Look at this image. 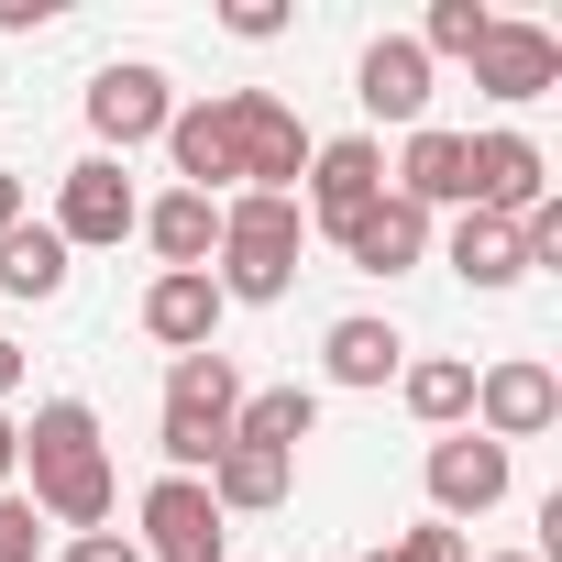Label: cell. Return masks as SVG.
<instances>
[{
  "label": "cell",
  "instance_id": "6da1fadb",
  "mask_svg": "<svg viewBox=\"0 0 562 562\" xmlns=\"http://www.w3.org/2000/svg\"><path fill=\"white\" fill-rule=\"evenodd\" d=\"M23 474H34V518H56V529H111V507H122L111 441H100V408H89V397H45V408H34Z\"/></svg>",
  "mask_w": 562,
  "mask_h": 562
},
{
  "label": "cell",
  "instance_id": "7a4b0ae2",
  "mask_svg": "<svg viewBox=\"0 0 562 562\" xmlns=\"http://www.w3.org/2000/svg\"><path fill=\"white\" fill-rule=\"evenodd\" d=\"M299 243H310V210L299 199H276V188L221 199V254H210L221 310H276V299L299 288Z\"/></svg>",
  "mask_w": 562,
  "mask_h": 562
},
{
  "label": "cell",
  "instance_id": "3957f363",
  "mask_svg": "<svg viewBox=\"0 0 562 562\" xmlns=\"http://www.w3.org/2000/svg\"><path fill=\"white\" fill-rule=\"evenodd\" d=\"M221 111H232V166H243V188L299 199V177H310V122L276 100V89H221ZM243 188H232V199H243Z\"/></svg>",
  "mask_w": 562,
  "mask_h": 562
},
{
  "label": "cell",
  "instance_id": "277c9868",
  "mask_svg": "<svg viewBox=\"0 0 562 562\" xmlns=\"http://www.w3.org/2000/svg\"><path fill=\"white\" fill-rule=\"evenodd\" d=\"M166 122H177L166 67L122 56V67H100V78H89V133H100V155H111V166H122L133 144H166Z\"/></svg>",
  "mask_w": 562,
  "mask_h": 562
},
{
  "label": "cell",
  "instance_id": "5b68a950",
  "mask_svg": "<svg viewBox=\"0 0 562 562\" xmlns=\"http://www.w3.org/2000/svg\"><path fill=\"white\" fill-rule=\"evenodd\" d=\"M463 67H474V89H485V100L529 111V100H551V89H562V34H551V23H507V12H496V23H485V45H474Z\"/></svg>",
  "mask_w": 562,
  "mask_h": 562
},
{
  "label": "cell",
  "instance_id": "8992f818",
  "mask_svg": "<svg viewBox=\"0 0 562 562\" xmlns=\"http://www.w3.org/2000/svg\"><path fill=\"white\" fill-rule=\"evenodd\" d=\"M463 188H474L463 210L518 221V210H540V199H551V155H540L529 133H507V122H496V133H463Z\"/></svg>",
  "mask_w": 562,
  "mask_h": 562
},
{
  "label": "cell",
  "instance_id": "52a82bcc",
  "mask_svg": "<svg viewBox=\"0 0 562 562\" xmlns=\"http://www.w3.org/2000/svg\"><path fill=\"white\" fill-rule=\"evenodd\" d=\"M375 199H386V144H375V133H331V144H310V177H299L310 232H342V221L375 210Z\"/></svg>",
  "mask_w": 562,
  "mask_h": 562
},
{
  "label": "cell",
  "instance_id": "ba28073f",
  "mask_svg": "<svg viewBox=\"0 0 562 562\" xmlns=\"http://www.w3.org/2000/svg\"><path fill=\"white\" fill-rule=\"evenodd\" d=\"M562 419V375L540 364V353H507V364H485L474 375V430L507 452V441H540Z\"/></svg>",
  "mask_w": 562,
  "mask_h": 562
},
{
  "label": "cell",
  "instance_id": "9c48e42d",
  "mask_svg": "<svg viewBox=\"0 0 562 562\" xmlns=\"http://www.w3.org/2000/svg\"><path fill=\"white\" fill-rule=\"evenodd\" d=\"M419 474H430V518H441V529H452V518H485V507H507V485H518V463H507L485 430H441Z\"/></svg>",
  "mask_w": 562,
  "mask_h": 562
},
{
  "label": "cell",
  "instance_id": "30bf717a",
  "mask_svg": "<svg viewBox=\"0 0 562 562\" xmlns=\"http://www.w3.org/2000/svg\"><path fill=\"white\" fill-rule=\"evenodd\" d=\"M221 540H232V518L210 507V485L199 474H155L144 485V562H221Z\"/></svg>",
  "mask_w": 562,
  "mask_h": 562
},
{
  "label": "cell",
  "instance_id": "8fae6325",
  "mask_svg": "<svg viewBox=\"0 0 562 562\" xmlns=\"http://www.w3.org/2000/svg\"><path fill=\"white\" fill-rule=\"evenodd\" d=\"M144 221V199H133V177L111 166V155H78L67 177H56V243L67 254H89V243H122Z\"/></svg>",
  "mask_w": 562,
  "mask_h": 562
},
{
  "label": "cell",
  "instance_id": "7c38bea8",
  "mask_svg": "<svg viewBox=\"0 0 562 562\" xmlns=\"http://www.w3.org/2000/svg\"><path fill=\"white\" fill-rule=\"evenodd\" d=\"M331 243H342V265H353V276H408V265H430V210H408V199L386 188V199H375V210H353Z\"/></svg>",
  "mask_w": 562,
  "mask_h": 562
},
{
  "label": "cell",
  "instance_id": "4fadbf2b",
  "mask_svg": "<svg viewBox=\"0 0 562 562\" xmlns=\"http://www.w3.org/2000/svg\"><path fill=\"white\" fill-rule=\"evenodd\" d=\"M353 100H364L375 122H408V133H419V122H430V56H419L408 34H375L364 67H353Z\"/></svg>",
  "mask_w": 562,
  "mask_h": 562
},
{
  "label": "cell",
  "instance_id": "5bb4252c",
  "mask_svg": "<svg viewBox=\"0 0 562 562\" xmlns=\"http://www.w3.org/2000/svg\"><path fill=\"white\" fill-rule=\"evenodd\" d=\"M166 166H177V188H199V199L243 188V166H232V111H221V100H177V122H166Z\"/></svg>",
  "mask_w": 562,
  "mask_h": 562
},
{
  "label": "cell",
  "instance_id": "9a60e30c",
  "mask_svg": "<svg viewBox=\"0 0 562 562\" xmlns=\"http://www.w3.org/2000/svg\"><path fill=\"white\" fill-rule=\"evenodd\" d=\"M133 232L155 243V276H199V265L221 254V199L166 188V199H144V221H133Z\"/></svg>",
  "mask_w": 562,
  "mask_h": 562
},
{
  "label": "cell",
  "instance_id": "2e32d148",
  "mask_svg": "<svg viewBox=\"0 0 562 562\" xmlns=\"http://www.w3.org/2000/svg\"><path fill=\"white\" fill-rule=\"evenodd\" d=\"M144 331L166 342V364L221 342V288H210V265H199V276H155V288H144Z\"/></svg>",
  "mask_w": 562,
  "mask_h": 562
},
{
  "label": "cell",
  "instance_id": "e0dca14e",
  "mask_svg": "<svg viewBox=\"0 0 562 562\" xmlns=\"http://www.w3.org/2000/svg\"><path fill=\"white\" fill-rule=\"evenodd\" d=\"M232 408H243V364H232L221 342L166 364V419H188V430H221V441H232Z\"/></svg>",
  "mask_w": 562,
  "mask_h": 562
},
{
  "label": "cell",
  "instance_id": "ac0fdd59",
  "mask_svg": "<svg viewBox=\"0 0 562 562\" xmlns=\"http://www.w3.org/2000/svg\"><path fill=\"white\" fill-rule=\"evenodd\" d=\"M199 485H210V507H221V518H265V507H288L299 463H288V452H254V441H221V463H210Z\"/></svg>",
  "mask_w": 562,
  "mask_h": 562
},
{
  "label": "cell",
  "instance_id": "d6986e66",
  "mask_svg": "<svg viewBox=\"0 0 562 562\" xmlns=\"http://www.w3.org/2000/svg\"><path fill=\"white\" fill-rule=\"evenodd\" d=\"M386 188H397L408 210H463V199H474V188H463V133L419 122V133H408V155L386 166Z\"/></svg>",
  "mask_w": 562,
  "mask_h": 562
},
{
  "label": "cell",
  "instance_id": "ffe728a7",
  "mask_svg": "<svg viewBox=\"0 0 562 562\" xmlns=\"http://www.w3.org/2000/svg\"><path fill=\"white\" fill-rule=\"evenodd\" d=\"M310 430H321V386H243V408H232V441L288 452V463H299Z\"/></svg>",
  "mask_w": 562,
  "mask_h": 562
},
{
  "label": "cell",
  "instance_id": "44dd1931",
  "mask_svg": "<svg viewBox=\"0 0 562 562\" xmlns=\"http://www.w3.org/2000/svg\"><path fill=\"white\" fill-rule=\"evenodd\" d=\"M397 364H408L397 321H364V310H353V321H331V331H321V375H331V386H386Z\"/></svg>",
  "mask_w": 562,
  "mask_h": 562
},
{
  "label": "cell",
  "instance_id": "7402d4cb",
  "mask_svg": "<svg viewBox=\"0 0 562 562\" xmlns=\"http://www.w3.org/2000/svg\"><path fill=\"white\" fill-rule=\"evenodd\" d=\"M67 265H78V254L56 243V221L23 210L12 232H0V299H56V288H67Z\"/></svg>",
  "mask_w": 562,
  "mask_h": 562
},
{
  "label": "cell",
  "instance_id": "603a6c76",
  "mask_svg": "<svg viewBox=\"0 0 562 562\" xmlns=\"http://www.w3.org/2000/svg\"><path fill=\"white\" fill-rule=\"evenodd\" d=\"M452 276H463L474 299L518 288V276H529V265H518V221H485V210H463V221H452Z\"/></svg>",
  "mask_w": 562,
  "mask_h": 562
},
{
  "label": "cell",
  "instance_id": "cb8c5ba5",
  "mask_svg": "<svg viewBox=\"0 0 562 562\" xmlns=\"http://www.w3.org/2000/svg\"><path fill=\"white\" fill-rule=\"evenodd\" d=\"M397 397H408V419L463 430V419H474V364H463V353H419V364H397Z\"/></svg>",
  "mask_w": 562,
  "mask_h": 562
},
{
  "label": "cell",
  "instance_id": "d4e9b609",
  "mask_svg": "<svg viewBox=\"0 0 562 562\" xmlns=\"http://www.w3.org/2000/svg\"><path fill=\"white\" fill-rule=\"evenodd\" d=\"M485 23H496L485 0H430V23H419L408 45H419V56L441 67V56H474V45H485Z\"/></svg>",
  "mask_w": 562,
  "mask_h": 562
},
{
  "label": "cell",
  "instance_id": "484cf974",
  "mask_svg": "<svg viewBox=\"0 0 562 562\" xmlns=\"http://www.w3.org/2000/svg\"><path fill=\"white\" fill-rule=\"evenodd\" d=\"M45 551V518H34V496L12 485V496H0V562H34Z\"/></svg>",
  "mask_w": 562,
  "mask_h": 562
},
{
  "label": "cell",
  "instance_id": "4316f807",
  "mask_svg": "<svg viewBox=\"0 0 562 562\" xmlns=\"http://www.w3.org/2000/svg\"><path fill=\"white\" fill-rule=\"evenodd\" d=\"M518 265H562V199L518 210Z\"/></svg>",
  "mask_w": 562,
  "mask_h": 562
},
{
  "label": "cell",
  "instance_id": "83f0119b",
  "mask_svg": "<svg viewBox=\"0 0 562 562\" xmlns=\"http://www.w3.org/2000/svg\"><path fill=\"white\" fill-rule=\"evenodd\" d=\"M397 551H408V562H474V540H463V529H441V518L397 529Z\"/></svg>",
  "mask_w": 562,
  "mask_h": 562
},
{
  "label": "cell",
  "instance_id": "f1b7e54d",
  "mask_svg": "<svg viewBox=\"0 0 562 562\" xmlns=\"http://www.w3.org/2000/svg\"><path fill=\"white\" fill-rule=\"evenodd\" d=\"M56 562H144V551H133V529H78Z\"/></svg>",
  "mask_w": 562,
  "mask_h": 562
},
{
  "label": "cell",
  "instance_id": "f546056e",
  "mask_svg": "<svg viewBox=\"0 0 562 562\" xmlns=\"http://www.w3.org/2000/svg\"><path fill=\"white\" fill-rule=\"evenodd\" d=\"M243 45H276V34H288V12H276V0H232V12H221Z\"/></svg>",
  "mask_w": 562,
  "mask_h": 562
},
{
  "label": "cell",
  "instance_id": "4dcf8cb0",
  "mask_svg": "<svg viewBox=\"0 0 562 562\" xmlns=\"http://www.w3.org/2000/svg\"><path fill=\"white\" fill-rule=\"evenodd\" d=\"M34 23H56V0H0V34H34Z\"/></svg>",
  "mask_w": 562,
  "mask_h": 562
},
{
  "label": "cell",
  "instance_id": "1f68e13d",
  "mask_svg": "<svg viewBox=\"0 0 562 562\" xmlns=\"http://www.w3.org/2000/svg\"><path fill=\"white\" fill-rule=\"evenodd\" d=\"M23 485V430H12V408H0V496Z\"/></svg>",
  "mask_w": 562,
  "mask_h": 562
},
{
  "label": "cell",
  "instance_id": "d6a6232c",
  "mask_svg": "<svg viewBox=\"0 0 562 562\" xmlns=\"http://www.w3.org/2000/svg\"><path fill=\"white\" fill-rule=\"evenodd\" d=\"M23 397V342H0V408Z\"/></svg>",
  "mask_w": 562,
  "mask_h": 562
},
{
  "label": "cell",
  "instance_id": "836d02e7",
  "mask_svg": "<svg viewBox=\"0 0 562 562\" xmlns=\"http://www.w3.org/2000/svg\"><path fill=\"white\" fill-rule=\"evenodd\" d=\"M12 221H23V177H12V166H0V232H12Z\"/></svg>",
  "mask_w": 562,
  "mask_h": 562
},
{
  "label": "cell",
  "instance_id": "e575fe53",
  "mask_svg": "<svg viewBox=\"0 0 562 562\" xmlns=\"http://www.w3.org/2000/svg\"><path fill=\"white\" fill-rule=\"evenodd\" d=\"M364 562H408V551H397V540H375V551H364Z\"/></svg>",
  "mask_w": 562,
  "mask_h": 562
},
{
  "label": "cell",
  "instance_id": "d590c367",
  "mask_svg": "<svg viewBox=\"0 0 562 562\" xmlns=\"http://www.w3.org/2000/svg\"><path fill=\"white\" fill-rule=\"evenodd\" d=\"M485 562H540V551H485Z\"/></svg>",
  "mask_w": 562,
  "mask_h": 562
}]
</instances>
